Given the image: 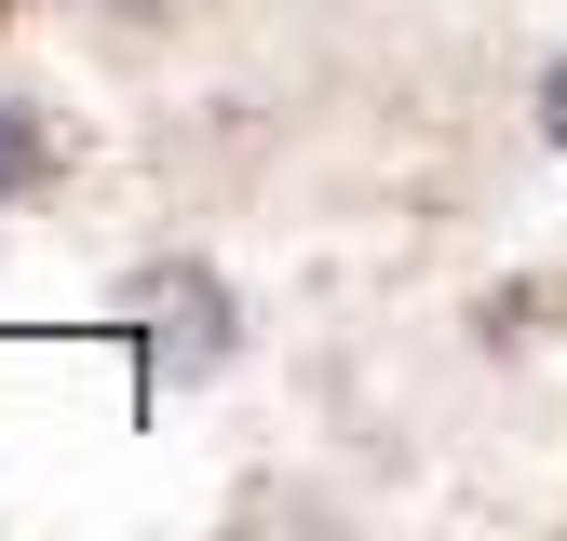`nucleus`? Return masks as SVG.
<instances>
[{
	"instance_id": "obj_1",
	"label": "nucleus",
	"mask_w": 567,
	"mask_h": 541,
	"mask_svg": "<svg viewBox=\"0 0 567 541\" xmlns=\"http://www.w3.org/2000/svg\"><path fill=\"white\" fill-rule=\"evenodd\" d=\"M28 176H41V122L0 95V190H28Z\"/></svg>"
},
{
	"instance_id": "obj_2",
	"label": "nucleus",
	"mask_w": 567,
	"mask_h": 541,
	"mask_svg": "<svg viewBox=\"0 0 567 541\" xmlns=\"http://www.w3.org/2000/svg\"><path fill=\"white\" fill-rule=\"evenodd\" d=\"M540 135H554V150H567V54L540 68Z\"/></svg>"
}]
</instances>
